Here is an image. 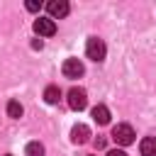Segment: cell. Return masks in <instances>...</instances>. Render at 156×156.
Wrapping results in <instances>:
<instances>
[{"instance_id": "cell-1", "label": "cell", "mask_w": 156, "mask_h": 156, "mask_svg": "<svg viewBox=\"0 0 156 156\" xmlns=\"http://www.w3.org/2000/svg\"><path fill=\"white\" fill-rule=\"evenodd\" d=\"M105 54H107L105 41H102V39H98V37H90V39H88V44H85V56H88V58H93V61H102V58H105Z\"/></svg>"}, {"instance_id": "cell-2", "label": "cell", "mask_w": 156, "mask_h": 156, "mask_svg": "<svg viewBox=\"0 0 156 156\" xmlns=\"http://www.w3.org/2000/svg\"><path fill=\"white\" fill-rule=\"evenodd\" d=\"M112 141H117L119 146H129L134 141V129L129 124H117L112 127Z\"/></svg>"}, {"instance_id": "cell-3", "label": "cell", "mask_w": 156, "mask_h": 156, "mask_svg": "<svg viewBox=\"0 0 156 156\" xmlns=\"http://www.w3.org/2000/svg\"><path fill=\"white\" fill-rule=\"evenodd\" d=\"M85 105H88V93L83 88H71L68 90V107L80 112V110H85Z\"/></svg>"}, {"instance_id": "cell-4", "label": "cell", "mask_w": 156, "mask_h": 156, "mask_svg": "<svg viewBox=\"0 0 156 156\" xmlns=\"http://www.w3.org/2000/svg\"><path fill=\"white\" fill-rule=\"evenodd\" d=\"M61 71H63V76H66V78H71V80H73V78H80V76L85 73V66H83L78 58H66V61H63V66H61Z\"/></svg>"}, {"instance_id": "cell-5", "label": "cell", "mask_w": 156, "mask_h": 156, "mask_svg": "<svg viewBox=\"0 0 156 156\" xmlns=\"http://www.w3.org/2000/svg\"><path fill=\"white\" fill-rule=\"evenodd\" d=\"M34 32H37L39 37H51V34L56 32V22H54L51 17H37V20H34Z\"/></svg>"}, {"instance_id": "cell-6", "label": "cell", "mask_w": 156, "mask_h": 156, "mask_svg": "<svg viewBox=\"0 0 156 156\" xmlns=\"http://www.w3.org/2000/svg\"><path fill=\"white\" fill-rule=\"evenodd\" d=\"M46 10H49L51 17H66L68 10H71V5H68L66 0H51V2L46 5Z\"/></svg>"}, {"instance_id": "cell-7", "label": "cell", "mask_w": 156, "mask_h": 156, "mask_svg": "<svg viewBox=\"0 0 156 156\" xmlns=\"http://www.w3.org/2000/svg\"><path fill=\"white\" fill-rule=\"evenodd\" d=\"M88 139H90L88 124H76V127L71 129V141H73V144H85Z\"/></svg>"}, {"instance_id": "cell-8", "label": "cell", "mask_w": 156, "mask_h": 156, "mask_svg": "<svg viewBox=\"0 0 156 156\" xmlns=\"http://www.w3.org/2000/svg\"><path fill=\"white\" fill-rule=\"evenodd\" d=\"M93 119H95L98 124H107V122H110V110H107L105 105H95V107H93Z\"/></svg>"}, {"instance_id": "cell-9", "label": "cell", "mask_w": 156, "mask_h": 156, "mask_svg": "<svg viewBox=\"0 0 156 156\" xmlns=\"http://www.w3.org/2000/svg\"><path fill=\"white\" fill-rule=\"evenodd\" d=\"M141 156H156V136H146L141 139Z\"/></svg>"}, {"instance_id": "cell-10", "label": "cell", "mask_w": 156, "mask_h": 156, "mask_svg": "<svg viewBox=\"0 0 156 156\" xmlns=\"http://www.w3.org/2000/svg\"><path fill=\"white\" fill-rule=\"evenodd\" d=\"M44 100H46L49 105H56V102L61 100V90H58V85H46V90H44Z\"/></svg>"}, {"instance_id": "cell-11", "label": "cell", "mask_w": 156, "mask_h": 156, "mask_svg": "<svg viewBox=\"0 0 156 156\" xmlns=\"http://www.w3.org/2000/svg\"><path fill=\"white\" fill-rule=\"evenodd\" d=\"M24 156H44V146L39 141H29L24 149Z\"/></svg>"}, {"instance_id": "cell-12", "label": "cell", "mask_w": 156, "mask_h": 156, "mask_svg": "<svg viewBox=\"0 0 156 156\" xmlns=\"http://www.w3.org/2000/svg\"><path fill=\"white\" fill-rule=\"evenodd\" d=\"M7 115H10V117H15V119H17V117H22V105H20L17 100H10V102H7Z\"/></svg>"}, {"instance_id": "cell-13", "label": "cell", "mask_w": 156, "mask_h": 156, "mask_svg": "<svg viewBox=\"0 0 156 156\" xmlns=\"http://www.w3.org/2000/svg\"><path fill=\"white\" fill-rule=\"evenodd\" d=\"M39 7H41V2H34V0H29V2H27V10H29V12H37Z\"/></svg>"}, {"instance_id": "cell-14", "label": "cell", "mask_w": 156, "mask_h": 156, "mask_svg": "<svg viewBox=\"0 0 156 156\" xmlns=\"http://www.w3.org/2000/svg\"><path fill=\"white\" fill-rule=\"evenodd\" d=\"M107 156H127L122 149H112V151H107Z\"/></svg>"}]
</instances>
